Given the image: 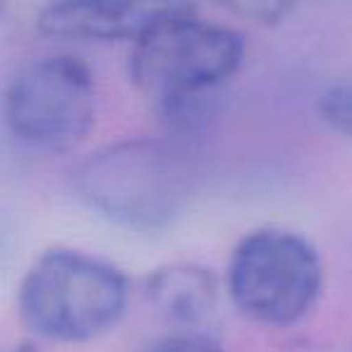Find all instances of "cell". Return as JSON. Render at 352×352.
<instances>
[{"label": "cell", "mask_w": 352, "mask_h": 352, "mask_svg": "<svg viewBox=\"0 0 352 352\" xmlns=\"http://www.w3.org/2000/svg\"><path fill=\"white\" fill-rule=\"evenodd\" d=\"M246 39L196 8L164 17L131 44L128 73L135 89L162 113L188 116L241 70Z\"/></svg>", "instance_id": "obj_3"}, {"label": "cell", "mask_w": 352, "mask_h": 352, "mask_svg": "<svg viewBox=\"0 0 352 352\" xmlns=\"http://www.w3.org/2000/svg\"><path fill=\"white\" fill-rule=\"evenodd\" d=\"M131 292V278L116 263L54 246L20 280L17 314L41 340L78 345L111 333L126 318Z\"/></svg>", "instance_id": "obj_2"}, {"label": "cell", "mask_w": 352, "mask_h": 352, "mask_svg": "<svg viewBox=\"0 0 352 352\" xmlns=\"http://www.w3.org/2000/svg\"><path fill=\"white\" fill-rule=\"evenodd\" d=\"M316 109L321 121L336 135L352 142V75L328 82L318 94Z\"/></svg>", "instance_id": "obj_8"}, {"label": "cell", "mask_w": 352, "mask_h": 352, "mask_svg": "<svg viewBox=\"0 0 352 352\" xmlns=\"http://www.w3.org/2000/svg\"><path fill=\"white\" fill-rule=\"evenodd\" d=\"M73 188L102 220L138 234H160L186 215L196 182L174 142L128 138L85 157L73 171Z\"/></svg>", "instance_id": "obj_1"}, {"label": "cell", "mask_w": 352, "mask_h": 352, "mask_svg": "<svg viewBox=\"0 0 352 352\" xmlns=\"http://www.w3.org/2000/svg\"><path fill=\"white\" fill-rule=\"evenodd\" d=\"M3 118L12 138L32 150H75L97 121V82L89 65L70 54L30 60L8 82Z\"/></svg>", "instance_id": "obj_5"}, {"label": "cell", "mask_w": 352, "mask_h": 352, "mask_svg": "<svg viewBox=\"0 0 352 352\" xmlns=\"http://www.w3.org/2000/svg\"><path fill=\"white\" fill-rule=\"evenodd\" d=\"M326 287L318 249L285 227H258L232 249L225 292L251 323L289 328L316 309Z\"/></svg>", "instance_id": "obj_4"}, {"label": "cell", "mask_w": 352, "mask_h": 352, "mask_svg": "<svg viewBox=\"0 0 352 352\" xmlns=\"http://www.w3.org/2000/svg\"><path fill=\"white\" fill-rule=\"evenodd\" d=\"M6 10H8V0H0V17L6 15Z\"/></svg>", "instance_id": "obj_12"}, {"label": "cell", "mask_w": 352, "mask_h": 352, "mask_svg": "<svg viewBox=\"0 0 352 352\" xmlns=\"http://www.w3.org/2000/svg\"><path fill=\"white\" fill-rule=\"evenodd\" d=\"M0 352H39L34 345H30V342H22V345L17 347H10V350H0Z\"/></svg>", "instance_id": "obj_11"}, {"label": "cell", "mask_w": 352, "mask_h": 352, "mask_svg": "<svg viewBox=\"0 0 352 352\" xmlns=\"http://www.w3.org/2000/svg\"><path fill=\"white\" fill-rule=\"evenodd\" d=\"M212 3L256 25H280L299 6V0H212Z\"/></svg>", "instance_id": "obj_9"}, {"label": "cell", "mask_w": 352, "mask_h": 352, "mask_svg": "<svg viewBox=\"0 0 352 352\" xmlns=\"http://www.w3.org/2000/svg\"><path fill=\"white\" fill-rule=\"evenodd\" d=\"M145 297L152 311L176 331L201 333L220 307V283L206 265L174 261L147 275Z\"/></svg>", "instance_id": "obj_7"}, {"label": "cell", "mask_w": 352, "mask_h": 352, "mask_svg": "<svg viewBox=\"0 0 352 352\" xmlns=\"http://www.w3.org/2000/svg\"><path fill=\"white\" fill-rule=\"evenodd\" d=\"M191 8V0H49L36 27L51 39L135 44L157 22Z\"/></svg>", "instance_id": "obj_6"}, {"label": "cell", "mask_w": 352, "mask_h": 352, "mask_svg": "<svg viewBox=\"0 0 352 352\" xmlns=\"http://www.w3.org/2000/svg\"><path fill=\"white\" fill-rule=\"evenodd\" d=\"M147 352H227L220 342L208 338L206 333L176 331L174 336H166L157 340Z\"/></svg>", "instance_id": "obj_10"}]
</instances>
